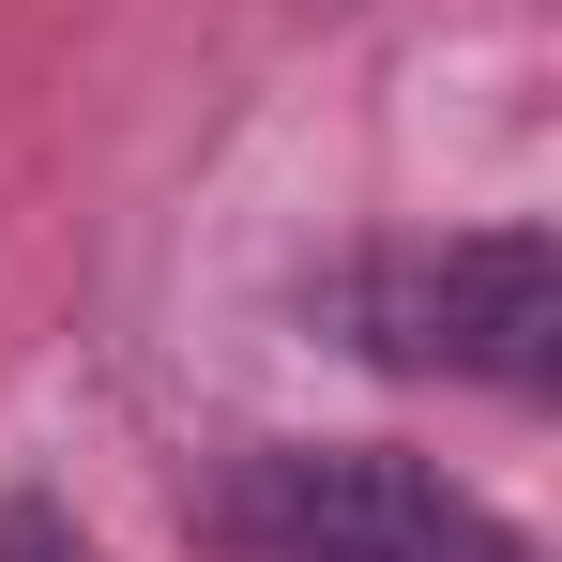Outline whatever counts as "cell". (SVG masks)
Listing matches in <instances>:
<instances>
[{
  "label": "cell",
  "mask_w": 562,
  "mask_h": 562,
  "mask_svg": "<svg viewBox=\"0 0 562 562\" xmlns=\"http://www.w3.org/2000/svg\"><path fill=\"white\" fill-rule=\"evenodd\" d=\"M304 319L335 350L395 380H486V395H548L562 380V244L532 213L457 228V244H366L304 289Z\"/></svg>",
  "instance_id": "obj_1"
},
{
  "label": "cell",
  "mask_w": 562,
  "mask_h": 562,
  "mask_svg": "<svg viewBox=\"0 0 562 562\" xmlns=\"http://www.w3.org/2000/svg\"><path fill=\"white\" fill-rule=\"evenodd\" d=\"M228 548L244 562H532V532L395 441H259L228 471Z\"/></svg>",
  "instance_id": "obj_2"
},
{
  "label": "cell",
  "mask_w": 562,
  "mask_h": 562,
  "mask_svg": "<svg viewBox=\"0 0 562 562\" xmlns=\"http://www.w3.org/2000/svg\"><path fill=\"white\" fill-rule=\"evenodd\" d=\"M0 562H106V548L46 502V486H15V502H0Z\"/></svg>",
  "instance_id": "obj_3"
}]
</instances>
